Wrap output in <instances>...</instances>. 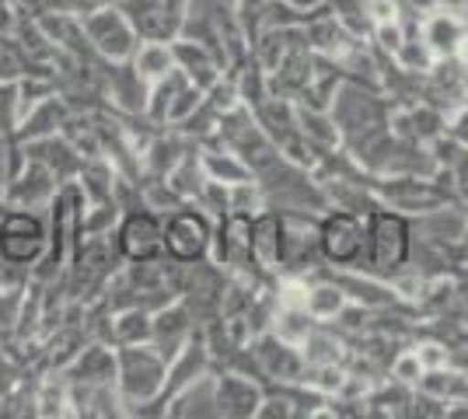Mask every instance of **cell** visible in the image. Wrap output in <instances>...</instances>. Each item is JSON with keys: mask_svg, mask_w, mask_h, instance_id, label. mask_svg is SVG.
Masks as SVG:
<instances>
[{"mask_svg": "<svg viewBox=\"0 0 468 419\" xmlns=\"http://www.w3.org/2000/svg\"><path fill=\"white\" fill-rule=\"evenodd\" d=\"M412 252V217L378 206L367 214V241H364V256L353 269L371 273V277L391 279L410 266Z\"/></svg>", "mask_w": 468, "mask_h": 419, "instance_id": "cell-1", "label": "cell"}, {"mask_svg": "<svg viewBox=\"0 0 468 419\" xmlns=\"http://www.w3.org/2000/svg\"><path fill=\"white\" fill-rule=\"evenodd\" d=\"M165 378H168V363L151 342L116 346V388L126 416H133L140 405L161 399Z\"/></svg>", "mask_w": 468, "mask_h": 419, "instance_id": "cell-2", "label": "cell"}, {"mask_svg": "<svg viewBox=\"0 0 468 419\" xmlns=\"http://www.w3.org/2000/svg\"><path fill=\"white\" fill-rule=\"evenodd\" d=\"M388 112L391 101L385 99V91L367 88V84L350 78L335 88V99L329 105V116L339 126L343 147L360 137H371L378 130H388Z\"/></svg>", "mask_w": 468, "mask_h": 419, "instance_id": "cell-3", "label": "cell"}, {"mask_svg": "<svg viewBox=\"0 0 468 419\" xmlns=\"http://www.w3.org/2000/svg\"><path fill=\"white\" fill-rule=\"evenodd\" d=\"M322 214L314 210H280V273L283 277H308L322 269V245H318Z\"/></svg>", "mask_w": 468, "mask_h": 419, "instance_id": "cell-4", "label": "cell"}, {"mask_svg": "<svg viewBox=\"0 0 468 419\" xmlns=\"http://www.w3.org/2000/svg\"><path fill=\"white\" fill-rule=\"evenodd\" d=\"M364 241H367V217L353 214V210H335L329 206L318 224V245H322V259L332 269H353L364 256Z\"/></svg>", "mask_w": 468, "mask_h": 419, "instance_id": "cell-5", "label": "cell"}, {"mask_svg": "<svg viewBox=\"0 0 468 419\" xmlns=\"http://www.w3.org/2000/svg\"><path fill=\"white\" fill-rule=\"evenodd\" d=\"M214 245V220L196 203H182L165 214V256L176 262H199L210 256Z\"/></svg>", "mask_w": 468, "mask_h": 419, "instance_id": "cell-6", "label": "cell"}, {"mask_svg": "<svg viewBox=\"0 0 468 419\" xmlns=\"http://www.w3.org/2000/svg\"><path fill=\"white\" fill-rule=\"evenodd\" d=\"M112 241H116L122 262L161 259L165 256V214L147 210V206L119 214Z\"/></svg>", "mask_w": 468, "mask_h": 419, "instance_id": "cell-7", "label": "cell"}, {"mask_svg": "<svg viewBox=\"0 0 468 419\" xmlns=\"http://www.w3.org/2000/svg\"><path fill=\"white\" fill-rule=\"evenodd\" d=\"M255 122L262 126V133L273 140L276 151L287 154L297 164H308L312 168V151H308V140L301 133V120H297V101L280 99V95H270L262 105L252 109Z\"/></svg>", "mask_w": 468, "mask_h": 419, "instance_id": "cell-8", "label": "cell"}, {"mask_svg": "<svg viewBox=\"0 0 468 419\" xmlns=\"http://www.w3.org/2000/svg\"><path fill=\"white\" fill-rule=\"evenodd\" d=\"M80 25H84V36H88V42H91V49H95L98 57H105V60H112V63L133 57L140 36L116 4H105V7L88 11V15L80 18Z\"/></svg>", "mask_w": 468, "mask_h": 419, "instance_id": "cell-9", "label": "cell"}, {"mask_svg": "<svg viewBox=\"0 0 468 419\" xmlns=\"http://www.w3.org/2000/svg\"><path fill=\"white\" fill-rule=\"evenodd\" d=\"M252 217L255 214H241V210H228L224 217H217L210 259L224 266L228 273H255L259 269L252 259Z\"/></svg>", "mask_w": 468, "mask_h": 419, "instance_id": "cell-10", "label": "cell"}, {"mask_svg": "<svg viewBox=\"0 0 468 419\" xmlns=\"http://www.w3.org/2000/svg\"><path fill=\"white\" fill-rule=\"evenodd\" d=\"M374 193L385 206L406 214V217H420L430 206L451 200L448 189L433 175L430 179H423V175H385V179H374Z\"/></svg>", "mask_w": 468, "mask_h": 419, "instance_id": "cell-11", "label": "cell"}, {"mask_svg": "<svg viewBox=\"0 0 468 419\" xmlns=\"http://www.w3.org/2000/svg\"><path fill=\"white\" fill-rule=\"evenodd\" d=\"M420 101L437 105L441 112H454L468 101V63L462 53L437 57L423 80H420Z\"/></svg>", "mask_w": 468, "mask_h": 419, "instance_id": "cell-12", "label": "cell"}, {"mask_svg": "<svg viewBox=\"0 0 468 419\" xmlns=\"http://www.w3.org/2000/svg\"><path fill=\"white\" fill-rule=\"evenodd\" d=\"M46 224L39 214L28 210H11L7 217L0 220V256L11 266H28L46 252Z\"/></svg>", "mask_w": 468, "mask_h": 419, "instance_id": "cell-13", "label": "cell"}, {"mask_svg": "<svg viewBox=\"0 0 468 419\" xmlns=\"http://www.w3.org/2000/svg\"><path fill=\"white\" fill-rule=\"evenodd\" d=\"M199 329L193 319V311L182 304V300H168L165 308L154 311V321H151V346H154L165 363H172L178 357V350L193 340V332Z\"/></svg>", "mask_w": 468, "mask_h": 419, "instance_id": "cell-14", "label": "cell"}, {"mask_svg": "<svg viewBox=\"0 0 468 419\" xmlns=\"http://www.w3.org/2000/svg\"><path fill=\"white\" fill-rule=\"evenodd\" d=\"M249 346H252V353L259 357V363H262V371H266L270 384H291V381H301V374H304L301 346L280 340L276 332H259V336L249 340Z\"/></svg>", "mask_w": 468, "mask_h": 419, "instance_id": "cell-15", "label": "cell"}, {"mask_svg": "<svg viewBox=\"0 0 468 419\" xmlns=\"http://www.w3.org/2000/svg\"><path fill=\"white\" fill-rule=\"evenodd\" d=\"M147 95H151V80L144 78L130 60H119L109 67V74H105V99H109V105L116 112H122V116H144Z\"/></svg>", "mask_w": 468, "mask_h": 419, "instance_id": "cell-16", "label": "cell"}, {"mask_svg": "<svg viewBox=\"0 0 468 419\" xmlns=\"http://www.w3.org/2000/svg\"><path fill=\"white\" fill-rule=\"evenodd\" d=\"M266 388L238 371H217V416L249 419L259 413Z\"/></svg>", "mask_w": 468, "mask_h": 419, "instance_id": "cell-17", "label": "cell"}, {"mask_svg": "<svg viewBox=\"0 0 468 419\" xmlns=\"http://www.w3.org/2000/svg\"><path fill=\"white\" fill-rule=\"evenodd\" d=\"M412 231L430 241H441V245H458V241H465L468 231V206L458 200L437 203L427 214L412 217Z\"/></svg>", "mask_w": 468, "mask_h": 419, "instance_id": "cell-18", "label": "cell"}, {"mask_svg": "<svg viewBox=\"0 0 468 419\" xmlns=\"http://www.w3.org/2000/svg\"><path fill=\"white\" fill-rule=\"evenodd\" d=\"M172 57H176L178 70L193 80L196 88H203V91L228 74L224 63L217 60L214 49L203 46V42H196V39H182V36H176V39H172Z\"/></svg>", "mask_w": 468, "mask_h": 419, "instance_id": "cell-19", "label": "cell"}, {"mask_svg": "<svg viewBox=\"0 0 468 419\" xmlns=\"http://www.w3.org/2000/svg\"><path fill=\"white\" fill-rule=\"evenodd\" d=\"M420 36L433 49V57H454V53H462V46L468 39V21L444 11V7H433L420 21Z\"/></svg>", "mask_w": 468, "mask_h": 419, "instance_id": "cell-20", "label": "cell"}, {"mask_svg": "<svg viewBox=\"0 0 468 419\" xmlns=\"http://www.w3.org/2000/svg\"><path fill=\"white\" fill-rule=\"evenodd\" d=\"M67 381L80 384H116V346L101 340L84 342L78 357L67 363Z\"/></svg>", "mask_w": 468, "mask_h": 419, "instance_id": "cell-21", "label": "cell"}, {"mask_svg": "<svg viewBox=\"0 0 468 419\" xmlns=\"http://www.w3.org/2000/svg\"><path fill=\"white\" fill-rule=\"evenodd\" d=\"M168 416H217V371L210 367L207 374H199L196 381H189L182 392H176L168 399Z\"/></svg>", "mask_w": 468, "mask_h": 419, "instance_id": "cell-22", "label": "cell"}, {"mask_svg": "<svg viewBox=\"0 0 468 419\" xmlns=\"http://www.w3.org/2000/svg\"><path fill=\"white\" fill-rule=\"evenodd\" d=\"M304 39H308V49H312V53L339 60L353 42H356V36H350V32L343 28V21L335 18L329 7H325L322 15H314V18L304 25Z\"/></svg>", "mask_w": 468, "mask_h": 419, "instance_id": "cell-23", "label": "cell"}, {"mask_svg": "<svg viewBox=\"0 0 468 419\" xmlns=\"http://www.w3.org/2000/svg\"><path fill=\"white\" fill-rule=\"evenodd\" d=\"M252 259L266 273H280V210L266 206L252 217Z\"/></svg>", "mask_w": 468, "mask_h": 419, "instance_id": "cell-24", "label": "cell"}, {"mask_svg": "<svg viewBox=\"0 0 468 419\" xmlns=\"http://www.w3.org/2000/svg\"><path fill=\"white\" fill-rule=\"evenodd\" d=\"M301 357H304V363H308V367H332V363L346 367L350 346H346V340H343V336H339L332 325L318 321L312 332L304 336V342H301Z\"/></svg>", "mask_w": 468, "mask_h": 419, "instance_id": "cell-25", "label": "cell"}, {"mask_svg": "<svg viewBox=\"0 0 468 419\" xmlns=\"http://www.w3.org/2000/svg\"><path fill=\"white\" fill-rule=\"evenodd\" d=\"M199 164H203V175H207V179L224 182V185L252 179V168L238 158L231 147H224L217 137L207 140V143H199Z\"/></svg>", "mask_w": 468, "mask_h": 419, "instance_id": "cell-26", "label": "cell"}, {"mask_svg": "<svg viewBox=\"0 0 468 419\" xmlns=\"http://www.w3.org/2000/svg\"><path fill=\"white\" fill-rule=\"evenodd\" d=\"M186 84H193V80L186 78L182 70H168L161 80L151 84V95H147V109H144V116L154 122V126H168V109H172V101L178 99V91L186 88Z\"/></svg>", "mask_w": 468, "mask_h": 419, "instance_id": "cell-27", "label": "cell"}, {"mask_svg": "<svg viewBox=\"0 0 468 419\" xmlns=\"http://www.w3.org/2000/svg\"><path fill=\"white\" fill-rule=\"evenodd\" d=\"M130 63L137 67L144 78L151 80H161L168 70H176V57H172V42H157V39H140L137 49H133V57Z\"/></svg>", "mask_w": 468, "mask_h": 419, "instance_id": "cell-28", "label": "cell"}, {"mask_svg": "<svg viewBox=\"0 0 468 419\" xmlns=\"http://www.w3.org/2000/svg\"><path fill=\"white\" fill-rule=\"evenodd\" d=\"M151 321H154V311L147 308H122L112 315V342L116 346L151 342Z\"/></svg>", "mask_w": 468, "mask_h": 419, "instance_id": "cell-29", "label": "cell"}, {"mask_svg": "<svg viewBox=\"0 0 468 419\" xmlns=\"http://www.w3.org/2000/svg\"><path fill=\"white\" fill-rule=\"evenodd\" d=\"M318 319H314L308 308H297V304H280L273 315V325H270V332H276L280 340L293 342V346H301L304 336L312 332Z\"/></svg>", "mask_w": 468, "mask_h": 419, "instance_id": "cell-30", "label": "cell"}, {"mask_svg": "<svg viewBox=\"0 0 468 419\" xmlns=\"http://www.w3.org/2000/svg\"><path fill=\"white\" fill-rule=\"evenodd\" d=\"M228 203H231V210H241V214H259V210H266V193L255 179L234 182L228 185Z\"/></svg>", "mask_w": 468, "mask_h": 419, "instance_id": "cell-31", "label": "cell"}, {"mask_svg": "<svg viewBox=\"0 0 468 419\" xmlns=\"http://www.w3.org/2000/svg\"><path fill=\"white\" fill-rule=\"evenodd\" d=\"M67 120H70V109L63 101H46L39 112L32 116V122H28V137H53V130L67 126Z\"/></svg>", "mask_w": 468, "mask_h": 419, "instance_id": "cell-32", "label": "cell"}, {"mask_svg": "<svg viewBox=\"0 0 468 419\" xmlns=\"http://www.w3.org/2000/svg\"><path fill=\"white\" fill-rule=\"evenodd\" d=\"M388 378L402 381V384H420V378H423V363H420V357H416V350L412 346H402L399 353H395V360H391L388 367Z\"/></svg>", "mask_w": 468, "mask_h": 419, "instance_id": "cell-33", "label": "cell"}, {"mask_svg": "<svg viewBox=\"0 0 468 419\" xmlns=\"http://www.w3.org/2000/svg\"><path fill=\"white\" fill-rule=\"evenodd\" d=\"M402 39H406V21L402 18L381 21V25H374L371 28V42L381 49V53H388V57L402 46Z\"/></svg>", "mask_w": 468, "mask_h": 419, "instance_id": "cell-34", "label": "cell"}, {"mask_svg": "<svg viewBox=\"0 0 468 419\" xmlns=\"http://www.w3.org/2000/svg\"><path fill=\"white\" fill-rule=\"evenodd\" d=\"M199 101H203V88H196V84H186V88L178 91V99L172 101V109H168V126H176V122L189 120L196 109H199Z\"/></svg>", "mask_w": 468, "mask_h": 419, "instance_id": "cell-35", "label": "cell"}]
</instances>
